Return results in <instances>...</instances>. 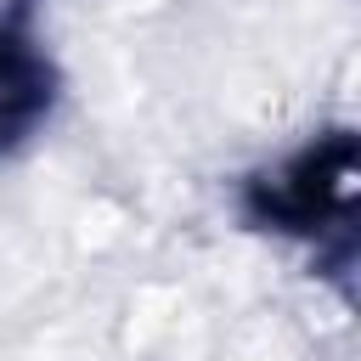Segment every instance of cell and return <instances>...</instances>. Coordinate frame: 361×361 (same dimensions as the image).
Here are the masks:
<instances>
[{
	"label": "cell",
	"instance_id": "6da1fadb",
	"mask_svg": "<svg viewBox=\"0 0 361 361\" xmlns=\"http://www.w3.org/2000/svg\"><path fill=\"white\" fill-rule=\"evenodd\" d=\"M355 180H361L355 130L333 124V130L305 135L282 158L259 164L237 186V214L254 231H271L282 243L310 248L322 271L350 276V259H355Z\"/></svg>",
	"mask_w": 361,
	"mask_h": 361
},
{
	"label": "cell",
	"instance_id": "7a4b0ae2",
	"mask_svg": "<svg viewBox=\"0 0 361 361\" xmlns=\"http://www.w3.org/2000/svg\"><path fill=\"white\" fill-rule=\"evenodd\" d=\"M62 96V68L39 34V6L34 0H6L0 6V158L28 147Z\"/></svg>",
	"mask_w": 361,
	"mask_h": 361
}]
</instances>
